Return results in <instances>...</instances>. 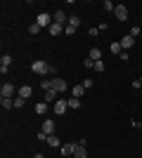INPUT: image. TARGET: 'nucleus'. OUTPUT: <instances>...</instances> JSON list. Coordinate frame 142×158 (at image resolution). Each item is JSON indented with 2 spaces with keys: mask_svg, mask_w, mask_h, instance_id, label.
<instances>
[{
  "mask_svg": "<svg viewBox=\"0 0 142 158\" xmlns=\"http://www.w3.org/2000/svg\"><path fill=\"white\" fill-rule=\"evenodd\" d=\"M41 87H43V90H45V92H47V90H52V80H45V78H43Z\"/></svg>",
  "mask_w": 142,
  "mask_h": 158,
  "instance_id": "25",
  "label": "nucleus"
},
{
  "mask_svg": "<svg viewBox=\"0 0 142 158\" xmlns=\"http://www.w3.org/2000/svg\"><path fill=\"white\" fill-rule=\"evenodd\" d=\"M140 85H142V76H140Z\"/></svg>",
  "mask_w": 142,
  "mask_h": 158,
  "instance_id": "35",
  "label": "nucleus"
},
{
  "mask_svg": "<svg viewBox=\"0 0 142 158\" xmlns=\"http://www.w3.org/2000/svg\"><path fill=\"white\" fill-rule=\"evenodd\" d=\"M83 66H85V69H95V61L88 57V59H83Z\"/></svg>",
  "mask_w": 142,
  "mask_h": 158,
  "instance_id": "28",
  "label": "nucleus"
},
{
  "mask_svg": "<svg viewBox=\"0 0 142 158\" xmlns=\"http://www.w3.org/2000/svg\"><path fill=\"white\" fill-rule=\"evenodd\" d=\"M45 142H47V144H50V146H54V149H57V146L62 144V142H59V137H57V135H47V139H45Z\"/></svg>",
  "mask_w": 142,
  "mask_h": 158,
  "instance_id": "18",
  "label": "nucleus"
},
{
  "mask_svg": "<svg viewBox=\"0 0 142 158\" xmlns=\"http://www.w3.org/2000/svg\"><path fill=\"white\" fill-rule=\"evenodd\" d=\"M52 19H54V24H59V26L69 24V17H67V12H64V10H57V12L52 14Z\"/></svg>",
  "mask_w": 142,
  "mask_h": 158,
  "instance_id": "5",
  "label": "nucleus"
},
{
  "mask_svg": "<svg viewBox=\"0 0 142 158\" xmlns=\"http://www.w3.org/2000/svg\"><path fill=\"white\" fill-rule=\"evenodd\" d=\"M69 102V109H81V99L78 97H71V99H67Z\"/></svg>",
  "mask_w": 142,
  "mask_h": 158,
  "instance_id": "22",
  "label": "nucleus"
},
{
  "mask_svg": "<svg viewBox=\"0 0 142 158\" xmlns=\"http://www.w3.org/2000/svg\"><path fill=\"white\" fill-rule=\"evenodd\" d=\"M97 33H100V28H90V31H88V35H90V38H95Z\"/></svg>",
  "mask_w": 142,
  "mask_h": 158,
  "instance_id": "33",
  "label": "nucleus"
},
{
  "mask_svg": "<svg viewBox=\"0 0 142 158\" xmlns=\"http://www.w3.org/2000/svg\"><path fill=\"white\" fill-rule=\"evenodd\" d=\"M10 64H12V57H10V54H2V59H0V73H5L7 69H10Z\"/></svg>",
  "mask_w": 142,
  "mask_h": 158,
  "instance_id": "11",
  "label": "nucleus"
},
{
  "mask_svg": "<svg viewBox=\"0 0 142 158\" xmlns=\"http://www.w3.org/2000/svg\"><path fill=\"white\" fill-rule=\"evenodd\" d=\"M118 43H121L123 52H126V50H130V47L135 45V38H133V35H126V38H121V40H118Z\"/></svg>",
  "mask_w": 142,
  "mask_h": 158,
  "instance_id": "10",
  "label": "nucleus"
},
{
  "mask_svg": "<svg viewBox=\"0 0 142 158\" xmlns=\"http://www.w3.org/2000/svg\"><path fill=\"white\" fill-rule=\"evenodd\" d=\"M0 104H2V109H5V111H7V109H12V106H14V99H7V97H0Z\"/></svg>",
  "mask_w": 142,
  "mask_h": 158,
  "instance_id": "20",
  "label": "nucleus"
},
{
  "mask_svg": "<svg viewBox=\"0 0 142 158\" xmlns=\"http://www.w3.org/2000/svg\"><path fill=\"white\" fill-rule=\"evenodd\" d=\"M33 94V90H31V85H21L19 90H17V97H21V99H28Z\"/></svg>",
  "mask_w": 142,
  "mask_h": 158,
  "instance_id": "8",
  "label": "nucleus"
},
{
  "mask_svg": "<svg viewBox=\"0 0 142 158\" xmlns=\"http://www.w3.org/2000/svg\"><path fill=\"white\" fill-rule=\"evenodd\" d=\"M114 14H116V19H118V21H126V19H128V7H126V5H116Z\"/></svg>",
  "mask_w": 142,
  "mask_h": 158,
  "instance_id": "7",
  "label": "nucleus"
},
{
  "mask_svg": "<svg viewBox=\"0 0 142 158\" xmlns=\"http://www.w3.org/2000/svg\"><path fill=\"white\" fill-rule=\"evenodd\" d=\"M14 94H17V90H14V85H10V83H5V85L0 87V97H7V99H14Z\"/></svg>",
  "mask_w": 142,
  "mask_h": 158,
  "instance_id": "4",
  "label": "nucleus"
},
{
  "mask_svg": "<svg viewBox=\"0 0 142 158\" xmlns=\"http://www.w3.org/2000/svg\"><path fill=\"white\" fill-rule=\"evenodd\" d=\"M140 31H142L140 26H133V28H130V33H128V35H133V38H137V35H140Z\"/></svg>",
  "mask_w": 142,
  "mask_h": 158,
  "instance_id": "27",
  "label": "nucleus"
},
{
  "mask_svg": "<svg viewBox=\"0 0 142 158\" xmlns=\"http://www.w3.org/2000/svg\"><path fill=\"white\" fill-rule=\"evenodd\" d=\"M31 71L36 73V76H50V73H54V66L52 64H47V61H43V59H36L33 64H31Z\"/></svg>",
  "mask_w": 142,
  "mask_h": 158,
  "instance_id": "1",
  "label": "nucleus"
},
{
  "mask_svg": "<svg viewBox=\"0 0 142 158\" xmlns=\"http://www.w3.org/2000/svg\"><path fill=\"white\" fill-rule=\"evenodd\" d=\"M21 106H24V99H21V97H14V109H21Z\"/></svg>",
  "mask_w": 142,
  "mask_h": 158,
  "instance_id": "30",
  "label": "nucleus"
},
{
  "mask_svg": "<svg viewBox=\"0 0 142 158\" xmlns=\"http://www.w3.org/2000/svg\"><path fill=\"white\" fill-rule=\"evenodd\" d=\"M67 26H74V28H78V26H81V19H78V17L74 14V17H69V24H67Z\"/></svg>",
  "mask_w": 142,
  "mask_h": 158,
  "instance_id": "24",
  "label": "nucleus"
},
{
  "mask_svg": "<svg viewBox=\"0 0 142 158\" xmlns=\"http://www.w3.org/2000/svg\"><path fill=\"white\" fill-rule=\"evenodd\" d=\"M83 94H85V87H83V85H74V87H71V97H78V99H81Z\"/></svg>",
  "mask_w": 142,
  "mask_h": 158,
  "instance_id": "13",
  "label": "nucleus"
},
{
  "mask_svg": "<svg viewBox=\"0 0 142 158\" xmlns=\"http://www.w3.org/2000/svg\"><path fill=\"white\" fill-rule=\"evenodd\" d=\"M76 31H78V28H74V26H64V33H67V35H74Z\"/></svg>",
  "mask_w": 142,
  "mask_h": 158,
  "instance_id": "31",
  "label": "nucleus"
},
{
  "mask_svg": "<svg viewBox=\"0 0 142 158\" xmlns=\"http://www.w3.org/2000/svg\"><path fill=\"white\" fill-rule=\"evenodd\" d=\"M33 158H45V156H43V153H36V156Z\"/></svg>",
  "mask_w": 142,
  "mask_h": 158,
  "instance_id": "34",
  "label": "nucleus"
},
{
  "mask_svg": "<svg viewBox=\"0 0 142 158\" xmlns=\"http://www.w3.org/2000/svg\"><path fill=\"white\" fill-rule=\"evenodd\" d=\"M74 151H76V142H69L62 146V156H74Z\"/></svg>",
  "mask_w": 142,
  "mask_h": 158,
  "instance_id": "12",
  "label": "nucleus"
},
{
  "mask_svg": "<svg viewBox=\"0 0 142 158\" xmlns=\"http://www.w3.org/2000/svg\"><path fill=\"white\" fill-rule=\"evenodd\" d=\"M102 10H107V12H114V10H116V5L111 2V0H104V2H102Z\"/></svg>",
  "mask_w": 142,
  "mask_h": 158,
  "instance_id": "23",
  "label": "nucleus"
},
{
  "mask_svg": "<svg viewBox=\"0 0 142 158\" xmlns=\"http://www.w3.org/2000/svg\"><path fill=\"white\" fill-rule=\"evenodd\" d=\"M83 87H85V90H88V87H93V80L85 78V80H83Z\"/></svg>",
  "mask_w": 142,
  "mask_h": 158,
  "instance_id": "32",
  "label": "nucleus"
},
{
  "mask_svg": "<svg viewBox=\"0 0 142 158\" xmlns=\"http://www.w3.org/2000/svg\"><path fill=\"white\" fill-rule=\"evenodd\" d=\"M109 50H111V54H118V57H121V52H123L121 43H111V45H109Z\"/></svg>",
  "mask_w": 142,
  "mask_h": 158,
  "instance_id": "19",
  "label": "nucleus"
},
{
  "mask_svg": "<svg viewBox=\"0 0 142 158\" xmlns=\"http://www.w3.org/2000/svg\"><path fill=\"white\" fill-rule=\"evenodd\" d=\"M95 71H97V73L104 71V61H95Z\"/></svg>",
  "mask_w": 142,
  "mask_h": 158,
  "instance_id": "29",
  "label": "nucleus"
},
{
  "mask_svg": "<svg viewBox=\"0 0 142 158\" xmlns=\"http://www.w3.org/2000/svg\"><path fill=\"white\" fill-rule=\"evenodd\" d=\"M88 57H90V59H93V61H102V52H100V47H93Z\"/></svg>",
  "mask_w": 142,
  "mask_h": 158,
  "instance_id": "16",
  "label": "nucleus"
},
{
  "mask_svg": "<svg viewBox=\"0 0 142 158\" xmlns=\"http://www.w3.org/2000/svg\"><path fill=\"white\" fill-rule=\"evenodd\" d=\"M43 132H45V135H54V123L52 120H43Z\"/></svg>",
  "mask_w": 142,
  "mask_h": 158,
  "instance_id": "15",
  "label": "nucleus"
},
{
  "mask_svg": "<svg viewBox=\"0 0 142 158\" xmlns=\"http://www.w3.org/2000/svg\"><path fill=\"white\" fill-rule=\"evenodd\" d=\"M74 158H88V151H85V144L76 142V151H74Z\"/></svg>",
  "mask_w": 142,
  "mask_h": 158,
  "instance_id": "9",
  "label": "nucleus"
},
{
  "mask_svg": "<svg viewBox=\"0 0 142 158\" xmlns=\"http://www.w3.org/2000/svg\"><path fill=\"white\" fill-rule=\"evenodd\" d=\"M67 109H69V102L67 99H57V102H54V106H52V111L57 113V116H64V113H67Z\"/></svg>",
  "mask_w": 142,
  "mask_h": 158,
  "instance_id": "3",
  "label": "nucleus"
},
{
  "mask_svg": "<svg viewBox=\"0 0 142 158\" xmlns=\"http://www.w3.org/2000/svg\"><path fill=\"white\" fill-rule=\"evenodd\" d=\"M47 109H50V106H47V102H38V104H36V113H38V116H45Z\"/></svg>",
  "mask_w": 142,
  "mask_h": 158,
  "instance_id": "14",
  "label": "nucleus"
},
{
  "mask_svg": "<svg viewBox=\"0 0 142 158\" xmlns=\"http://www.w3.org/2000/svg\"><path fill=\"white\" fill-rule=\"evenodd\" d=\"M52 90H57V92H67L69 85H67V80H62V78H52Z\"/></svg>",
  "mask_w": 142,
  "mask_h": 158,
  "instance_id": "6",
  "label": "nucleus"
},
{
  "mask_svg": "<svg viewBox=\"0 0 142 158\" xmlns=\"http://www.w3.org/2000/svg\"><path fill=\"white\" fill-rule=\"evenodd\" d=\"M36 24H38V26H41V28H50V26H52V24H54V19H52V14H47V12H41V14H38V19H36Z\"/></svg>",
  "mask_w": 142,
  "mask_h": 158,
  "instance_id": "2",
  "label": "nucleus"
},
{
  "mask_svg": "<svg viewBox=\"0 0 142 158\" xmlns=\"http://www.w3.org/2000/svg\"><path fill=\"white\" fill-rule=\"evenodd\" d=\"M57 99H59V92H57V90H47L45 92V102H57Z\"/></svg>",
  "mask_w": 142,
  "mask_h": 158,
  "instance_id": "17",
  "label": "nucleus"
},
{
  "mask_svg": "<svg viewBox=\"0 0 142 158\" xmlns=\"http://www.w3.org/2000/svg\"><path fill=\"white\" fill-rule=\"evenodd\" d=\"M140 92H142V90H140Z\"/></svg>",
  "mask_w": 142,
  "mask_h": 158,
  "instance_id": "36",
  "label": "nucleus"
},
{
  "mask_svg": "<svg viewBox=\"0 0 142 158\" xmlns=\"http://www.w3.org/2000/svg\"><path fill=\"white\" fill-rule=\"evenodd\" d=\"M47 31H50V35H52V38H57V35L62 33V26H59V24H52V26L47 28Z\"/></svg>",
  "mask_w": 142,
  "mask_h": 158,
  "instance_id": "21",
  "label": "nucleus"
},
{
  "mask_svg": "<svg viewBox=\"0 0 142 158\" xmlns=\"http://www.w3.org/2000/svg\"><path fill=\"white\" fill-rule=\"evenodd\" d=\"M38 31H41V26H38V24H31V26H28V33H31V35H36Z\"/></svg>",
  "mask_w": 142,
  "mask_h": 158,
  "instance_id": "26",
  "label": "nucleus"
}]
</instances>
